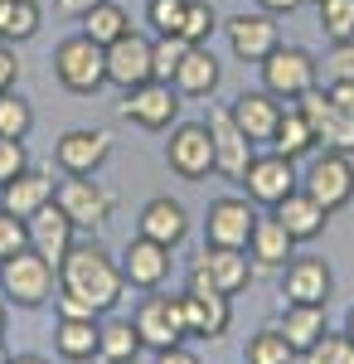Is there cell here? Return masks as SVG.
Listing matches in <instances>:
<instances>
[{
  "instance_id": "cell-1",
  "label": "cell",
  "mask_w": 354,
  "mask_h": 364,
  "mask_svg": "<svg viewBox=\"0 0 354 364\" xmlns=\"http://www.w3.org/2000/svg\"><path fill=\"white\" fill-rule=\"evenodd\" d=\"M58 287L73 291V296H82L97 316L112 311L122 301V291H127L122 267H117L97 243H73V248H68V257L58 262Z\"/></svg>"
},
{
  "instance_id": "cell-2",
  "label": "cell",
  "mask_w": 354,
  "mask_h": 364,
  "mask_svg": "<svg viewBox=\"0 0 354 364\" xmlns=\"http://www.w3.org/2000/svg\"><path fill=\"white\" fill-rule=\"evenodd\" d=\"M180 306H185V326H190V336H199V340H218V336H228V326H233V296L218 291L214 277H209L199 262H194L190 277H185Z\"/></svg>"
},
{
  "instance_id": "cell-3",
  "label": "cell",
  "mask_w": 354,
  "mask_h": 364,
  "mask_svg": "<svg viewBox=\"0 0 354 364\" xmlns=\"http://www.w3.org/2000/svg\"><path fill=\"white\" fill-rule=\"evenodd\" d=\"M257 73H262V87L272 97H281V102H296L311 87H321V63L301 44H277L272 54L257 63Z\"/></svg>"
},
{
  "instance_id": "cell-4",
  "label": "cell",
  "mask_w": 354,
  "mask_h": 364,
  "mask_svg": "<svg viewBox=\"0 0 354 364\" xmlns=\"http://www.w3.org/2000/svg\"><path fill=\"white\" fill-rule=\"evenodd\" d=\"M54 78L68 92H78V97H87V92H97V87L107 83V58H102V44H92L87 34H68V39H58L54 49Z\"/></svg>"
},
{
  "instance_id": "cell-5",
  "label": "cell",
  "mask_w": 354,
  "mask_h": 364,
  "mask_svg": "<svg viewBox=\"0 0 354 364\" xmlns=\"http://www.w3.org/2000/svg\"><path fill=\"white\" fill-rule=\"evenodd\" d=\"M54 291V262H44L34 248H20L0 262V296L15 306H44Z\"/></svg>"
},
{
  "instance_id": "cell-6",
  "label": "cell",
  "mask_w": 354,
  "mask_h": 364,
  "mask_svg": "<svg viewBox=\"0 0 354 364\" xmlns=\"http://www.w3.org/2000/svg\"><path fill=\"white\" fill-rule=\"evenodd\" d=\"M301 190L316 199L326 214H340V209L354 199V166H350V156H340V151H321L311 166L301 170Z\"/></svg>"
},
{
  "instance_id": "cell-7",
  "label": "cell",
  "mask_w": 354,
  "mask_h": 364,
  "mask_svg": "<svg viewBox=\"0 0 354 364\" xmlns=\"http://www.w3.org/2000/svg\"><path fill=\"white\" fill-rule=\"evenodd\" d=\"M165 166L180 180H209L214 175V136L204 122H175L165 141Z\"/></svg>"
},
{
  "instance_id": "cell-8",
  "label": "cell",
  "mask_w": 354,
  "mask_h": 364,
  "mask_svg": "<svg viewBox=\"0 0 354 364\" xmlns=\"http://www.w3.org/2000/svg\"><path fill=\"white\" fill-rule=\"evenodd\" d=\"M54 204L73 219V228H102L112 219V209H117V195H112L107 185H97L92 175H68L63 185L54 190Z\"/></svg>"
},
{
  "instance_id": "cell-9",
  "label": "cell",
  "mask_w": 354,
  "mask_h": 364,
  "mask_svg": "<svg viewBox=\"0 0 354 364\" xmlns=\"http://www.w3.org/2000/svg\"><path fill=\"white\" fill-rule=\"evenodd\" d=\"M117 112L127 117V122H136L141 132H170L175 117H180V92L170 83H161V78H151V83H141V87H127L122 102H117Z\"/></svg>"
},
{
  "instance_id": "cell-10",
  "label": "cell",
  "mask_w": 354,
  "mask_h": 364,
  "mask_svg": "<svg viewBox=\"0 0 354 364\" xmlns=\"http://www.w3.org/2000/svg\"><path fill=\"white\" fill-rule=\"evenodd\" d=\"M132 326H136V336L146 350H170V345H185L190 340V326H185V306H180V296H146L132 316Z\"/></svg>"
},
{
  "instance_id": "cell-11",
  "label": "cell",
  "mask_w": 354,
  "mask_h": 364,
  "mask_svg": "<svg viewBox=\"0 0 354 364\" xmlns=\"http://www.w3.org/2000/svg\"><path fill=\"white\" fill-rule=\"evenodd\" d=\"M238 185L247 190V199H252L257 209H277L291 190H301V175H296V161L267 151V156H252V166L243 170Z\"/></svg>"
},
{
  "instance_id": "cell-12",
  "label": "cell",
  "mask_w": 354,
  "mask_h": 364,
  "mask_svg": "<svg viewBox=\"0 0 354 364\" xmlns=\"http://www.w3.org/2000/svg\"><path fill=\"white\" fill-rule=\"evenodd\" d=\"M257 224V204L247 195H223L209 204V219H204V248H247Z\"/></svg>"
},
{
  "instance_id": "cell-13",
  "label": "cell",
  "mask_w": 354,
  "mask_h": 364,
  "mask_svg": "<svg viewBox=\"0 0 354 364\" xmlns=\"http://www.w3.org/2000/svg\"><path fill=\"white\" fill-rule=\"evenodd\" d=\"M296 112L311 122V132H316V146L321 151H340V156H354V122L335 102H330L326 87H311L306 97H296Z\"/></svg>"
},
{
  "instance_id": "cell-14",
  "label": "cell",
  "mask_w": 354,
  "mask_h": 364,
  "mask_svg": "<svg viewBox=\"0 0 354 364\" xmlns=\"http://www.w3.org/2000/svg\"><path fill=\"white\" fill-rule=\"evenodd\" d=\"M204 127H209V136H214V175H223V180H243V170L252 166V141L238 132V122H233V112L228 107H209V117H204Z\"/></svg>"
},
{
  "instance_id": "cell-15",
  "label": "cell",
  "mask_w": 354,
  "mask_h": 364,
  "mask_svg": "<svg viewBox=\"0 0 354 364\" xmlns=\"http://www.w3.org/2000/svg\"><path fill=\"white\" fill-rule=\"evenodd\" d=\"M223 34H228L233 58H243V63H262V58L281 44L277 15H267V10H243V15H233V20H223Z\"/></svg>"
},
{
  "instance_id": "cell-16",
  "label": "cell",
  "mask_w": 354,
  "mask_h": 364,
  "mask_svg": "<svg viewBox=\"0 0 354 364\" xmlns=\"http://www.w3.org/2000/svg\"><path fill=\"white\" fill-rule=\"evenodd\" d=\"M25 243L39 252L44 262H54V272H58V262H63L68 248L78 243V228H73V219H68L54 199H49L44 209H34V214L25 219Z\"/></svg>"
},
{
  "instance_id": "cell-17",
  "label": "cell",
  "mask_w": 354,
  "mask_h": 364,
  "mask_svg": "<svg viewBox=\"0 0 354 364\" xmlns=\"http://www.w3.org/2000/svg\"><path fill=\"white\" fill-rule=\"evenodd\" d=\"M281 296L291 306H330L335 296V272L326 257H291L281 267Z\"/></svg>"
},
{
  "instance_id": "cell-18",
  "label": "cell",
  "mask_w": 354,
  "mask_h": 364,
  "mask_svg": "<svg viewBox=\"0 0 354 364\" xmlns=\"http://www.w3.org/2000/svg\"><path fill=\"white\" fill-rule=\"evenodd\" d=\"M107 156H112V141L97 127H73L54 141V166L63 175H97L107 166Z\"/></svg>"
},
{
  "instance_id": "cell-19",
  "label": "cell",
  "mask_w": 354,
  "mask_h": 364,
  "mask_svg": "<svg viewBox=\"0 0 354 364\" xmlns=\"http://www.w3.org/2000/svg\"><path fill=\"white\" fill-rule=\"evenodd\" d=\"M233 122H238V132H243L252 146H272L277 136V122H281V112H286V102L281 97H272L267 87H252V92H238L233 97Z\"/></svg>"
},
{
  "instance_id": "cell-20",
  "label": "cell",
  "mask_w": 354,
  "mask_h": 364,
  "mask_svg": "<svg viewBox=\"0 0 354 364\" xmlns=\"http://www.w3.org/2000/svg\"><path fill=\"white\" fill-rule=\"evenodd\" d=\"M102 58H107V83L112 87H122V92H127V87L151 83V39L136 34V29H127L117 44H107Z\"/></svg>"
},
{
  "instance_id": "cell-21",
  "label": "cell",
  "mask_w": 354,
  "mask_h": 364,
  "mask_svg": "<svg viewBox=\"0 0 354 364\" xmlns=\"http://www.w3.org/2000/svg\"><path fill=\"white\" fill-rule=\"evenodd\" d=\"M122 282L127 287H136V291H161L165 277H170V248L161 243H151V238H132L127 248H122Z\"/></svg>"
},
{
  "instance_id": "cell-22",
  "label": "cell",
  "mask_w": 354,
  "mask_h": 364,
  "mask_svg": "<svg viewBox=\"0 0 354 364\" xmlns=\"http://www.w3.org/2000/svg\"><path fill=\"white\" fill-rule=\"evenodd\" d=\"M136 233L151 238V243H161V248H180L185 233H190V214H185L180 199L156 195V199H146V209H141V219H136Z\"/></svg>"
},
{
  "instance_id": "cell-23",
  "label": "cell",
  "mask_w": 354,
  "mask_h": 364,
  "mask_svg": "<svg viewBox=\"0 0 354 364\" xmlns=\"http://www.w3.org/2000/svg\"><path fill=\"white\" fill-rule=\"evenodd\" d=\"M54 170H39V166H25L5 190H0V209H10L15 219H29L34 209H44L54 199Z\"/></svg>"
},
{
  "instance_id": "cell-24",
  "label": "cell",
  "mask_w": 354,
  "mask_h": 364,
  "mask_svg": "<svg viewBox=\"0 0 354 364\" xmlns=\"http://www.w3.org/2000/svg\"><path fill=\"white\" fill-rule=\"evenodd\" d=\"M272 214H277V224L286 228L296 243H316V238L326 233V224H330V214H326V209H321L311 195H306V190H291V195L281 199Z\"/></svg>"
},
{
  "instance_id": "cell-25",
  "label": "cell",
  "mask_w": 354,
  "mask_h": 364,
  "mask_svg": "<svg viewBox=\"0 0 354 364\" xmlns=\"http://www.w3.org/2000/svg\"><path fill=\"white\" fill-rule=\"evenodd\" d=\"M199 267L214 277L218 291H228V296H238L247 282H252V257H247V248H204V257H199Z\"/></svg>"
},
{
  "instance_id": "cell-26",
  "label": "cell",
  "mask_w": 354,
  "mask_h": 364,
  "mask_svg": "<svg viewBox=\"0 0 354 364\" xmlns=\"http://www.w3.org/2000/svg\"><path fill=\"white\" fill-rule=\"evenodd\" d=\"M291 248H296V238L277 224V214H267V219L257 214L252 238H247V257H252V267H286V262H291Z\"/></svg>"
},
{
  "instance_id": "cell-27",
  "label": "cell",
  "mask_w": 354,
  "mask_h": 364,
  "mask_svg": "<svg viewBox=\"0 0 354 364\" xmlns=\"http://www.w3.org/2000/svg\"><path fill=\"white\" fill-rule=\"evenodd\" d=\"M170 87L180 92V97H209L218 87V58L204 49V44H190V54L180 58V68H175V78Z\"/></svg>"
},
{
  "instance_id": "cell-28",
  "label": "cell",
  "mask_w": 354,
  "mask_h": 364,
  "mask_svg": "<svg viewBox=\"0 0 354 364\" xmlns=\"http://www.w3.org/2000/svg\"><path fill=\"white\" fill-rule=\"evenodd\" d=\"M277 331L286 336V345L296 350V360H301V355L330 331V326H326V306H291V301H286L281 316H277Z\"/></svg>"
},
{
  "instance_id": "cell-29",
  "label": "cell",
  "mask_w": 354,
  "mask_h": 364,
  "mask_svg": "<svg viewBox=\"0 0 354 364\" xmlns=\"http://www.w3.org/2000/svg\"><path fill=\"white\" fill-rule=\"evenodd\" d=\"M146 350L132 321H102L97 326V360L102 364H132Z\"/></svg>"
},
{
  "instance_id": "cell-30",
  "label": "cell",
  "mask_w": 354,
  "mask_h": 364,
  "mask_svg": "<svg viewBox=\"0 0 354 364\" xmlns=\"http://www.w3.org/2000/svg\"><path fill=\"white\" fill-rule=\"evenodd\" d=\"M97 326H102V316H87V321H58L54 326V345L63 360H92L97 355Z\"/></svg>"
},
{
  "instance_id": "cell-31",
  "label": "cell",
  "mask_w": 354,
  "mask_h": 364,
  "mask_svg": "<svg viewBox=\"0 0 354 364\" xmlns=\"http://www.w3.org/2000/svg\"><path fill=\"white\" fill-rule=\"evenodd\" d=\"M127 29H132V15H127L117 0H102V5H92V10L82 15V34H87L92 44H102V49L117 44Z\"/></svg>"
},
{
  "instance_id": "cell-32",
  "label": "cell",
  "mask_w": 354,
  "mask_h": 364,
  "mask_svg": "<svg viewBox=\"0 0 354 364\" xmlns=\"http://www.w3.org/2000/svg\"><path fill=\"white\" fill-rule=\"evenodd\" d=\"M39 0H0V39L5 44H25L39 34Z\"/></svg>"
},
{
  "instance_id": "cell-33",
  "label": "cell",
  "mask_w": 354,
  "mask_h": 364,
  "mask_svg": "<svg viewBox=\"0 0 354 364\" xmlns=\"http://www.w3.org/2000/svg\"><path fill=\"white\" fill-rule=\"evenodd\" d=\"M272 151L277 156H286V161H301V156H311L316 151V132H311V122L291 107V112H281L277 122V136H272Z\"/></svg>"
},
{
  "instance_id": "cell-34",
  "label": "cell",
  "mask_w": 354,
  "mask_h": 364,
  "mask_svg": "<svg viewBox=\"0 0 354 364\" xmlns=\"http://www.w3.org/2000/svg\"><path fill=\"white\" fill-rule=\"evenodd\" d=\"M185 54H190V39H185V34H156V39H151V78L170 83Z\"/></svg>"
},
{
  "instance_id": "cell-35",
  "label": "cell",
  "mask_w": 354,
  "mask_h": 364,
  "mask_svg": "<svg viewBox=\"0 0 354 364\" xmlns=\"http://www.w3.org/2000/svg\"><path fill=\"white\" fill-rule=\"evenodd\" d=\"M247 364H296V350L286 345V336L277 331V326H267V331H257V336L247 340Z\"/></svg>"
},
{
  "instance_id": "cell-36",
  "label": "cell",
  "mask_w": 354,
  "mask_h": 364,
  "mask_svg": "<svg viewBox=\"0 0 354 364\" xmlns=\"http://www.w3.org/2000/svg\"><path fill=\"white\" fill-rule=\"evenodd\" d=\"M29 132H34V107H29L15 87H10V92H0V136L25 141Z\"/></svg>"
},
{
  "instance_id": "cell-37",
  "label": "cell",
  "mask_w": 354,
  "mask_h": 364,
  "mask_svg": "<svg viewBox=\"0 0 354 364\" xmlns=\"http://www.w3.org/2000/svg\"><path fill=\"white\" fill-rule=\"evenodd\" d=\"M301 364H354V340L345 331H326V336L301 355Z\"/></svg>"
},
{
  "instance_id": "cell-38",
  "label": "cell",
  "mask_w": 354,
  "mask_h": 364,
  "mask_svg": "<svg viewBox=\"0 0 354 364\" xmlns=\"http://www.w3.org/2000/svg\"><path fill=\"white\" fill-rule=\"evenodd\" d=\"M218 29V10L209 5V0H190L185 5V25H180V34L190 39V44H209Z\"/></svg>"
},
{
  "instance_id": "cell-39",
  "label": "cell",
  "mask_w": 354,
  "mask_h": 364,
  "mask_svg": "<svg viewBox=\"0 0 354 364\" xmlns=\"http://www.w3.org/2000/svg\"><path fill=\"white\" fill-rule=\"evenodd\" d=\"M316 10H321V29H326L330 44L354 39V0H326V5H316Z\"/></svg>"
},
{
  "instance_id": "cell-40",
  "label": "cell",
  "mask_w": 354,
  "mask_h": 364,
  "mask_svg": "<svg viewBox=\"0 0 354 364\" xmlns=\"http://www.w3.org/2000/svg\"><path fill=\"white\" fill-rule=\"evenodd\" d=\"M185 5H190V0H146V25L156 29V34H180Z\"/></svg>"
},
{
  "instance_id": "cell-41",
  "label": "cell",
  "mask_w": 354,
  "mask_h": 364,
  "mask_svg": "<svg viewBox=\"0 0 354 364\" xmlns=\"http://www.w3.org/2000/svg\"><path fill=\"white\" fill-rule=\"evenodd\" d=\"M29 166V151H25V141H10V136H0V190L20 175V170Z\"/></svg>"
},
{
  "instance_id": "cell-42",
  "label": "cell",
  "mask_w": 354,
  "mask_h": 364,
  "mask_svg": "<svg viewBox=\"0 0 354 364\" xmlns=\"http://www.w3.org/2000/svg\"><path fill=\"white\" fill-rule=\"evenodd\" d=\"M20 248H29L25 243V219H15L10 209H0V262L15 257Z\"/></svg>"
},
{
  "instance_id": "cell-43",
  "label": "cell",
  "mask_w": 354,
  "mask_h": 364,
  "mask_svg": "<svg viewBox=\"0 0 354 364\" xmlns=\"http://www.w3.org/2000/svg\"><path fill=\"white\" fill-rule=\"evenodd\" d=\"M330 68V83H354V39H340L326 58Z\"/></svg>"
},
{
  "instance_id": "cell-44",
  "label": "cell",
  "mask_w": 354,
  "mask_h": 364,
  "mask_svg": "<svg viewBox=\"0 0 354 364\" xmlns=\"http://www.w3.org/2000/svg\"><path fill=\"white\" fill-rule=\"evenodd\" d=\"M54 306H58V321H87V316H97V311L87 306L82 296H73V291H63V287H58Z\"/></svg>"
},
{
  "instance_id": "cell-45",
  "label": "cell",
  "mask_w": 354,
  "mask_h": 364,
  "mask_svg": "<svg viewBox=\"0 0 354 364\" xmlns=\"http://www.w3.org/2000/svg\"><path fill=\"white\" fill-rule=\"evenodd\" d=\"M15 83H20V58H15V44L0 39V92H10Z\"/></svg>"
},
{
  "instance_id": "cell-46",
  "label": "cell",
  "mask_w": 354,
  "mask_h": 364,
  "mask_svg": "<svg viewBox=\"0 0 354 364\" xmlns=\"http://www.w3.org/2000/svg\"><path fill=\"white\" fill-rule=\"evenodd\" d=\"M326 92H330V102H335V107L354 122V83H330Z\"/></svg>"
},
{
  "instance_id": "cell-47",
  "label": "cell",
  "mask_w": 354,
  "mask_h": 364,
  "mask_svg": "<svg viewBox=\"0 0 354 364\" xmlns=\"http://www.w3.org/2000/svg\"><path fill=\"white\" fill-rule=\"evenodd\" d=\"M156 364H199V355H190L185 345H170V350H161V355H156Z\"/></svg>"
},
{
  "instance_id": "cell-48",
  "label": "cell",
  "mask_w": 354,
  "mask_h": 364,
  "mask_svg": "<svg viewBox=\"0 0 354 364\" xmlns=\"http://www.w3.org/2000/svg\"><path fill=\"white\" fill-rule=\"evenodd\" d=\"M92 5H102V0H58V15H73V20H82Z\"/></svg>"
},
{
  "instance_id": "cell-49",
  "label": "cell",
  "mask_w": 354,
  "mask_h": 364,
  "mask_svg": "<svg viewBox=\"0 0 354 364\" xmlns=\"http://www.w3.org/2000/svg\"><path fill=\"white\" fill-rule=\"evenodd\" d=\"M301 5H306V0H257V10H267V15H291Z\"/></svg>"
},
{
  "instance_id": "cell-50",
  "label": "cell",
  "mask_w": 354,
  "mask_h": 364,
  "mask_svg": "<svg viewBox=\"0 0 354 364\" xmlns=\"http://www.w3.org/2000/svg\"><path fill=\"white\" fill-rule=\"evenodd\" d=\"M10 364H49V360H39V355H10Z\"/></svg>"
},
{
  "instance_id": "cell-51",
  "label": "cell",
  "mask_w": 354,
  "mask_h": 364,
  "mask_svg": "<svg viewBox=\"0 0 354 364\" xmlns=\"http://www.w3.org/2000/svg\"><path fill=\"white\" fill-rule=\"evenodd\" d=\"M345 336L354 340V306H350V316H345Z\"/></svg>"
},
{
  "instance_id": "cell-52",
  "label": "cell",
  "mask_w": 354,
  "mask_h": 364,
  "mask_svg": "<svg viewBox=\"0 0 354 364\" xmlns=\"http://www.w3.org/2000/svg\"><path fill=\"white\" fill-rule=\"evenodd\" d=\"M5 321H10V311H5V301H0V336H5Z\"/></svg>"
},
{
  "instance_id": "cell-53",
  "label": "cell",
  "mask_w": 354,
  "mask_h": 364,
  "mask_svg": "<svg viewBox=\"0 0 354 364\" xmlns=\"http://www.w3.org/2000/svg\"><path fill=\"white\" fill-rule=\"evenodd\" d=\"M0 364H10V350H5V340H0Z\"/></svg>"
},
{
  "instance_id": "cell-54",
  "label": "cell",
  "mask_w": 354,
  "mask_h": 364,
  "mask_svg": "<svg viewBox=\"0 0 354 364\" xmlns=\"http://www.w3.org/2000/svg\"><path fill=\"white\" fill-rule=\"evenodd\" d=\"M311 5H326V0H311Z\"/></svg>"
}]
</instances>
